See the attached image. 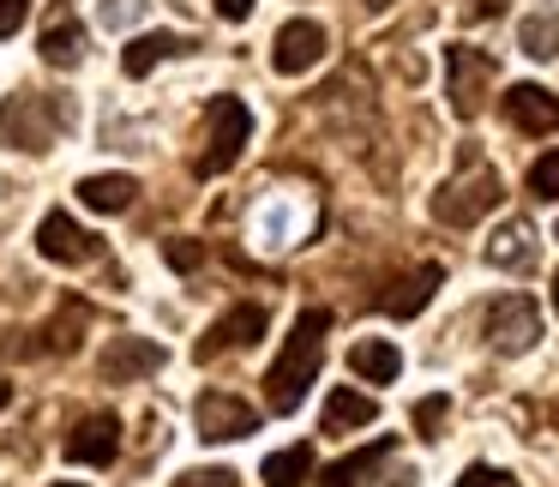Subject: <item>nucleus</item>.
<instances>
[{"label": "nucleus", "mask_w": 559, "mask_h": 487, "mask_svg": "<svg viewBox=\"0 0 559 487\" xmlns=\"http://www.w3.org/2000/svg\"><path fill=\"white\" fill-rule=\"evenodd\" d=\"M499 7H506V0H463V13H469V19H493Z\"/></svg>", "instance_id": "34"}, {"label": "nucleus", "mask_w": 559, "mask_h": 487, "mask_svg": "<svg viewBox=\"0 0 559 487\" xmlns=\"http://www.w3.org/2000/svg\"><path fill=\"white\" fill-rule=\"evenodd\" d=\"M487 265H493V271H530L535 265V229H530V223H523V217L499 223L493 241H487Z\"/></svg>", "instance_id": "17"}, {"label": "nucleus", "mask_w": 559, "mask_h": 487, "mask_svg": "<svg viewBox=\"0 0 559 487\" xmlns=\"http://www.w3.org/2000/svg\"><path fill=\"white\" fill-rule=\"evenodd\" d=\"M49 487H85V482H49Z\"/></svg>", "instance_id": "37"}, {"label": "nucleus", "mask_w": 559, "mask_h": 487, "mask_svg": "<svg viewBox=\"0 0 559 487\" xmlns=\"http://www.w3.org/2000/svg\"><path fill=\"white\" fill-rule=\"evenodd\" d=\"M487 85H493V55L469 49V43H451L445 49V97L457 121H475L487 103Z\"/></svg>", "instance_id": "5"}, {"label": "nucleus", "mask_w": 559, "mask_h": 487, "mask_svg": "<svg viewBox=\"0 0 559 487\" xmlns=\"http://www.w3.org/2000/svg\"><path fill=\"white\" fill-rule=\"evenodd\" d=\"M73 127V103L61 91H25V97H7L0 109V145H19V151H55Z\"/></svg>", "instance_id": "2"}, {"label": "nucleus", "mask_w": 559, "mask_h": 487, "mask_svg": "<svg viewBox=\"0 0 559 487\" xmlns=\"http://www.w3.org/2000/svg\"><path fill=\"white\" fill-rule=\"evenodd\" d=\"M175 487H235V470H223V463H211V470H187Z\"/></svg>", "instance_id": "30"}, {"label": "nucleus", "mask_w": 559, "mask_h": 487, "mask_svg": "<svg viewBox=\"0 0 559 487\" xmlns=\"http://www.w3.org/2000/svg\"><path fill=\"white\" fill-rule=\"evenodd\" d=\"M163 361H169V355H163V343H151V337H109L103 355H97V379L103 385H133V379L157 373Z\"/></svg>", "instance_id": "8"}, {"label": "nucleus", "mask_w": 559, "mask_h": 487, "mask_svg": "<svg viewBox=\"0 0 559 487\" xmlns=\"http://www.w3.org/2000/svg\"><path fill=\"white\" fill-rule=\"evenodd\" d=\"M506 121L530 139H547V133H559V97L542 85H511L506 91Z\"/></svg>", "instance_id": "13"}, {"label": "nucleus", "mask_w": 559, "mask_h": 487, "mask_svg": "<svg viewBox=\"0 0 559 487\" xmlns=\"http://www.w3.org/2000/svg\"><path fill=\"white\" fill-rule=\"evenodd\" d=\"M439 283H445V265H415L409 277H397L385 295H379V307H385L391 319H415L427 301H433V289H439Z\"/></svg>", "instance_id": "15"}, {"label": "nucleus", "mask_w": 559, "mask_h": 487, "mask_svg": "<svg viewBox=\"0 0 559 487\" xmlns=\"http://www.w3.org/2000/svg\"><path fill=\"white\" fill-rule=\"evenodd\" d=\"M487 343H493L499 355H523L542 343V307L530 301V295H499L493 307H487Z\"/></svg>", "instance_id": "7"}, {"label": "nucleus", "mask_w": 559, "mask_h": 487, "mask_svg": "<svg viewBox=\"0 0 559 487\" xmlns=\"http://www.w3.org/2000/svg\"><path fill=\"white\" fill-rule=\"evenodd\" d=\"M289 199L295 193H283V187H271V199L259 205V217H253V235H259V247H295L307 229H313V217H289Z\"/></svg>", "instance_id": "14"}, {"label": "nucleus", "mask_w": 559, "mask_h": 487, "mask_svg": "<svg viewBox=\"0 0 559 487\" xmlns=\"http://www.w3.org/2000/svg\"><path fill=\"white\" fill-rule=\"evenodd\" d=\"M367 421H379V403L367 397V391H349V385L331 391V403H325V433H349V427H367Z\"/></svg>", "instance_id": "21"}, {"label": "nucleus", "mask_w": 559, "mask_h": 487, "mask_svg": "<svg viewBox=\"0 0 559 487\" xmlns=\"http://www.w3.org/2000/svg\"><path fill=\"white\" fill-rule=\"evenodd\" d=\"M349 367L367 379V385H391V379L403 373V355H397V343H385V337H361L349 349Z\"/></svg>", "instance_id": "19"}, {"label": "nucleus", "mask_w": 559, "mask_h": 487, "mask_svg": "<svg viewBox=\"0 0 559 487\" xmlns=\"http://www.w3.org/2000/svg\"><path fill=\"white\" fill-rule=\"evenodd\" d=\"M397 451V439H379V446H361L355 458H343V463H331L325 475H319V487H361V475H373L379 463Z\"/></svg>", "instance_id": "22"}, {"label": "nucleus", "mask_w": 559, "mask_h": 487, "mask_svg": "<svg viewBox=\"0 0 559 487\" xmlns=\"http://www.w3.org/2000/svg\"><path fill=\"white\" fill-rule=\"evenodd\" d=\"M67 458L73 463H115V451H121V421H115L109 409H97V415H79L73 421V433H67Z\"/></svg>", "instance_id": "12"}, {"label": "nucleus", "mask_w": 559, "mask_h": 487, "mask_svg": "<svg viewBox=\"0 0 559 487\" xmlns=\"http://www.w3.org/2000/svg\"><path fill=\"white\" fill-rule=\"evenodd\" d=\"M259 475H265V487H301V482H313V446H283V451H271Z\"/></svg>", "instance_id": "23"}, {"label": "nucleus", "mask_w": 559, "mask_h": 487, "mask_svg": "<svg viewBox=\"0 0 559 487\" xmlns=\"http://www.w3.org/2000/svg\"><path fill=\"white\" fill-rule=\"evenodd\" d=\"M506 199V187H499V175L487 169L481 157H463V169L451 175L445 187L433 193V217L445 223V229H475V223L487 217V211Z\"/></svg>", "instance_id": "4"}, {"label": "nucleus", "mask_w": 559, "mask_h": 487, "mask_svg": "<svg viewBox=\"0 0 559 487\" xmlns=\"http://www.w3.org/2000/svg\"><path fill=\"white\" fill-rule=\"evenodd\" d=\"M518 49L530 55V61H554L559 55V13H530L518 25Z\"/></svg>", "instance_id": "24"}, {"label": "nucleus", "mask_w": 559, "mask_h": 487, "mask_svg": "<svg viewBox=\"0 0 559 487\" xmlns=\"http://www.w3.org/2000/svg\"><path fill=\"white\" fill-rule=\"evenodd\" d=\"M367 7H373V13H379V7H391V0H367Z\"/></svg>", "instance_id": "38"}, {"label": "nucleus", "mask_w": 559, "mask_h": 487, "mask_svg": "<svg viewBox=\"0 0 559 487\" xmlns=\"http://www.w3.org/2000/svg\"><path fill=\"white\" fill-rule=\"evenodd\" d=\"M325 331H331V313L325 307H307L301 319H295V331L283 337V355L271 361L265 373V397L277 415H295L307 397V385L319 379V361H325Z\"/></svg>", "instance_id": "1"}, {"label": "nucleus", "mask_w": 559, "mask_h": 487, "mask_svg": "<svg viewBox=\"0 0 559 487\" xmlns=\"http://www.w3.org/2000/svg\"><path fill=\"white\" fill-rule=\"evenodd\" d=\"M79 199H85L91 211H103V217H115V211H127L139 199V181L133 175H85V181H79Z\"/></svg>", "instance_id": "20"}, {"label": "nucleus", "mask_w": 559, "mask_h": 487, "mask_svg": "<svg viewBox=\"0 0 559 487\" xmlns=\"http://www.w3.org/2000/svg\"><path fill=\"white\" fill-rule=\"evenodd\" d=\"M85 319H91V307H85V301H67V307H61V319H55V325L43 331V337H49V349H55V355H73V349H79V337H85Z\"/></svg>", "instance_id": "25"}, {"label": "nucleus", "mask_w": 559, "mask_h": 487, "mask_svg": "<svg viewBox=\"0 0 559 487\" xmlns=\"http://www.w3.org/2000/svg\"><path fill=\"white\" fill-rule=\"evenodd\" d=\"M211 7H217V19H229V25L253 19V0H211Z\"/></svg>", "instance_id": "33"}, {"label": "nucleus", "mask_w": 559, "mask_h": 487, "mask_svg": "<svg viewBox=\"0 0 559 487\" xmlns=\"http://www.w3.org/2000/svg\"><path fill=\"white\" fill-rule=\"evenodd\" d=\"M43 61L61 67V73H73V67L85 61V25H79L67 7L49 19V31H43Z\"/></svg>", "instance_id": "18"}, {"label": "nucleus", "mask_w": 559, "mask_h": 487, "mask_svg": "<svg viewBox=\"0 0 559 487\" xmlns=\"http://www.w3.org/2000/svg\"><path fill=\"white\" fill-rule=\"evenodd\" d=\"M554 307H559V271H554Z\"/></svg>", "instance_id": "36"}, {"label": "nucleus", "mask_w": 559, "mask_h": 487, "mask_svg": "<svg viewBox=\"0 0 559 487\" xmlns=\"http://www.w3.org/2000/svg\"><path fill=\"white\" fill-rule=\"evenodd\" d=\"M187 49H193V43L175 37V31H139V37L121 49V73L127 79H145L157 61H175V55H187Z\"/></svg>", "instance_id": "16"}, {"label": "nucleus", "mask_w": 559, "mask_h": 487, "mask_svg": "<svg viewBox=\"0 0 559 487\" xmlns=\"http://www.w3.org/2000/svg\"><path fill=\"white\" fill-rule=\"evenodd\" d=\"M163 253H169V265H175V271H193L199 259H205V253H199V241H169Z\"/></svg>", "instance_id": "32"}, {"label": "nucleus", "mask_w": 559, "mask_h": 487, "mask_svg": "<svg viewBox=\"0 0 559 487\" xmlns=\"http://www.w3.org/2000/svg\"><path fill=\"white\" fill-rule=\"evenodd\" d=\"M37 253L55 259V265H91L103 247H97V235H85L73 217H67V211H49V217H43V229H37Z\"/></svg>", "instance_id": "11"}, {"label": "nucleus", "mask_w": 559, "mask_h": 487, "mask_svg": "<svg viewBox=\"0 0 559 487\" xmlns=\"http://www.w3.org/2000/svg\"><path fill=\"white\" fill-rule=\"evenodd\" d=\"M457 487H518L506 470H487V463H475V470H463V482Z\"/></svg>", "instance_id": "31"}, {"label": "nucleus", "mask_w": 559, "mask_h": 487, "mask_svg": "<svg viewBox=\"0 0 559 487\" xmlns=\"http://www.w3.org/2000/svg\"><path fill=\"white\" fill-rule=\"evenodd\" d=\"M247 139H253V109L241 97H211L205 103V139H199V157H193V175H223L241 163Z\"/></svg>", "instance_id": "3"}, {"label": "nucleus", "mask_w": 559, "mask_h": 487, "mask_svg": "<svg viewBox=\"0 0 559 487\" xmlns=\"http://www.w3.org/2000/svg\"><path fill=\"white\" fill-rule=\"evenodd\" d=\"M445 415H451V397H445V391H433V397H421V403H415V433H421V439H439V427H445Z\"/></svg>", "instance_id": "28"}, {"label": "nucleus", "mask_w": 559, "mask_h": 487, "mask_svg": "<svg viewBox=\"0 0 559 487\" xmlns=\"http://www.w3.org/2000/svg\"><path fill=\"white\" fill-rule=\"evenodd\" d=\"M145 7L151 0H103L97 19H103V31H133L139 19H145Z\"/></svg>", "instance_id": "27"}, {"label": "nucleus", "mask_w": 559, "mask_h": 487, "mask_svg": "<svg viewBox=\"0 0 559 487\" xmlns=\"http://www.w3.org/2000/svg\"><path fill=\"white\" fill-rule=\"evenodd\" d=\"M193 427H199L205 446H235V439L259 433V409L247 397H235V391H199Z\"/></svg>", "instance_id": "6"}, {"label": "nucleus", "mask_w": 559, "mask_h": 487, "mask_svg": "<svg viewBox=\"0 0 559 487\" xmlns=\"http://www.w3.org/2000/svg\"><path fill=\"white\" fill-rule=\"evenodd\" d=\"M7 403H13V385H7V379H0V409H7Z\"/></svg>", "instance_id": "35"}, {"label": "nucleus", "mask_w": 559, "mask_h": 487, "mask_svg": "<svg viewBox=\"0 0 559 487\" xmlns=\"http://www.w3.org/2000/svg\"><path fill=\"white\" fill-rule=\"evenodd\" d=\"M25 19H31V0H0V43L19 37V31H25Z\"/></svg>", "instance_id": "29"}, {"label": "nucleus", "mask_w": 559, "mask_h": 487, "mask_svg": "<svg viewBox=\"0 0 559 487\" xmlns=\"http://www.w3.org/2000/svg\"><path fill=\"white\" fill-rule=\"evenodd\" d=\"M265 337V307H253V301H241V307H229V313L217 319V325L199 337V361H217L223 349H247V343H259Z\"/></svg>", "instance_id": "10"}, {"label": "nucleus", "mask_w": 559, "mask_h": 487, "mask_svg": "<svg viewBox=\"0 0 559 487\" xmlns=\"http://www.w3.org/2000/svg\"><path fill=\"white\" fill-rule=\"evenodd\" d=\"M530 199H542V205L559 199V151H547V157L530 163Z\"/></svg>", "instance_id": "26"}, {"label": "nucleus", "mask_w": 559, "mask_h": 487, "mask_svg": "<svg viewBox=\"0 0 559 487\" xmlns=\"http://www.w3.org/2000/svg\"><path fill=\"white\" fill-rule=\"evenodd\" d=\"M319 61H325V25L289 19V25L277 31V43H271V67H277L283 79H301V73H313Z\"/></svg>", "instance_id": "9"}]
</instances>
